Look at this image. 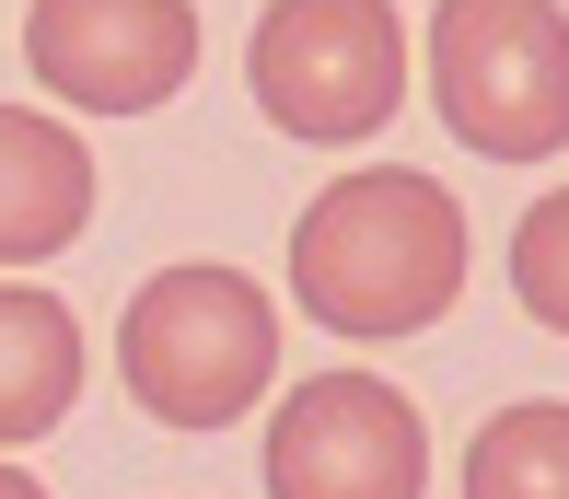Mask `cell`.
I'll return each mask as SVG.
<instances>
[{"mask_svg":"<svg viewBox=\"0 0 569 499\" xmlns=\"http://www.w3.org/2000/svg\"><path fill=\"white\" fill-rule=\"evenodd\" d=\"M430 104L488 163H547L569 140V12L558 0H442Z\"/></svg>","mask_w":569,"mask_h":499,"instance_id":"3","label":"cell"},{"mask_svg":"<svg viewBox=\"0 0 569 499\" xmlns=\"http://www.w3.org/2000/svg\"><path fill=\"white\" fill-rule=\"evenodd\" d=\"M465 499H569V407H500L465 441Z\"/></svg>","mask_w":569,"mask_h":499,"instance_id":"9","label":"cell"},{"mask_svg":"<svg viewBox=\"0 0 569 499\" xmlns=\"http://www.w3.org/2000/svg\"><path fill=\"white\" fill-rule=\"evenodd\" d=\"M511 291H523L535 326L569 337V187L547 209H523V232H511Z\"/></svg>","mask_w":569,"mask_h":499,"instance_id":"10","label":"cell"},{"mask_svg":"<svg viewBox=\"0 0 569 499\" xmlns=\"http://www.w3.org/2000/svg\"><path fill=\"white\" fill-rule=\"evenodd\" d=\"M291 291L338 337H419L465 291V209L407 163L338 174L291 221Z\"/></svg>","mask_w":569,"mask_h":499,"instance_id":"1","label":"cell"},{"mask_svg":"<svg viewBox=\"0 0 569 499\" xmlns=\"http://www.w3.org/2000/svg\"><path fill=\"white\" fill-rule=\"evenodd\" d=\"M0 499H47V488H36V477H12V465H0Z\"/></svg>","mask_w":569,"mask_h":499,"instance_id":"11","label":"cell"},{"mask_svg":"<svg viewBox=\"0 0 569 499\" xmlns=\"http://www.w3.org/2000/svg\"><path fill=\"white\" fill-rule=\"evenodd\" d=\"M23 59L59 104L82 117H140L198 70V12L187 0H36Z\"/></svg>","mask_w":569,"mask_h":499,"instance_id":"6","label":"cell"},{"mask_svg":"<svg viewBox=\"0 0 569 499\" xmlns=\"http://www.w3.org/2000/svg\"><path fill=\"white\" fill-rule=\"evenodd\" d=\"M93 221V151L70 140L59 117H23L0 104V268H36V256H70Z\"/></svg>","mask_w":569,"mask_h":499,"instance_id":"7","label":"cell"},{"mask_svg":"<svg viewBox=\"0 0 569 499\" xmlns=\"http://www.w3.org/2000/svg\"><path fill=\"white\" fill-rule=\"evenodd\" d=\"M70 396H82V326H70V302L0 279V453L47 441L70 418Z\"/></svg>","mask_w":569,"mask_h":499,"instance_id":"8","label":"cell"},{"mask_svg":"<svg viewBox=\"0 0 569 499\" xmlns=\"http://www.w3.org/2000/svg\"><path fill=\"white\" fill-rule=\"evenodd\" d=\"M117 372L163 430H221L279 372V302L244 268H163L117 326Z\"/></svg>","mask_w":569,"mask_h":499,"instance_id":"2","label":"cell"},{"mask_svg":"<svg viewBox=\"0 0 569 499\" xmlns=\"http://www.w3.org/2000/svg\"><path fill=\"white\" fill-rule=\"evenodd\" d=\"M419 488H430V430L396 383L372 372L291 383L268 430V499H419Z\"/></svg>","mask_w":569,"mask_h":499,"instance_id":"5","label":"cell"},{"mask_svg":"<svg viewBox=\"0 0 569 499\" xmlns=\"http://www.w3.org/2000/svg\"><path fill=\"white\" fill-rule=\"evenodd\" d=\"M244 82L291 140H372L407 104V23L383 0H268Z\"/></svg>","mask_w":569,"mask_h":499,"instance_id":"4","label":"cell"}]
</instances>
